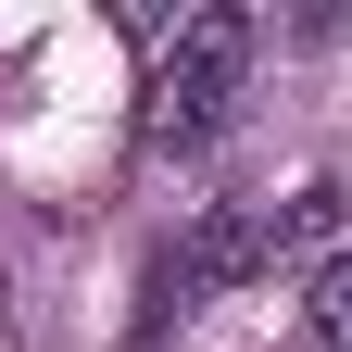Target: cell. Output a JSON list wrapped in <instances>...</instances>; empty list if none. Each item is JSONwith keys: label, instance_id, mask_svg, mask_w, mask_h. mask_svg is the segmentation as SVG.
Returning <instances> with one entry per match:
<instances>
[{"label": "cell", "instance_id": "obj_3", "mask_svg": "<svg viewBox=\"0 0 352 352\" xmlns=\"http://www.w3.org/2000/svg\"><path fill=\"white\" fill-rule=\"evenodd\" d=\"M289 352H352V252H327V264H315V289H302V327H289Z\"/></svg>", "mask_w": 352, "mask_h": 352}, {"label": "cell", "instance_id": "obj_1", "mask_svg": "<svg viewBox=\"0 0 352 352\" xmlns=\"http://www.w3.org/2000/svg\"><path fill=\"white\" fill-rule=\"evenodd\" d=\"M239 76H252V13L239 0H201V13L164 38V63H151V139L164 151H201L214 126H227Z\"/></svg>", "mask_w": 352, "mask_h": 352}, {"label": "cell", "instance_id": "obj_2", "mask_svg": "<svg viewBox=\"0 0 352 352\" xmlns=\"http://www.w3.org/2000/svg\"><path fill=\"white\" fill-rule=\"evenodd\" d=\"M264 264H277V214H201V227L164 252V277H176V302H201V289L264 277Z\"/></svg>", "mask_w": 352, "mask_h": 352}, {"label": "cell", "instance_id": "obj_4", "mask_svg": "<svg viewBox=\"0 0 352 352\" xmlns=\"http://www.w3.org/2000/svg\"><path fill=\"white\" fill-rule=\"evenodd\" d=\"M327 239H340V189H302L277 214V252H327Z\"/></svg>", "mask_w": 352, "mask_h": 352}]
</instances>
